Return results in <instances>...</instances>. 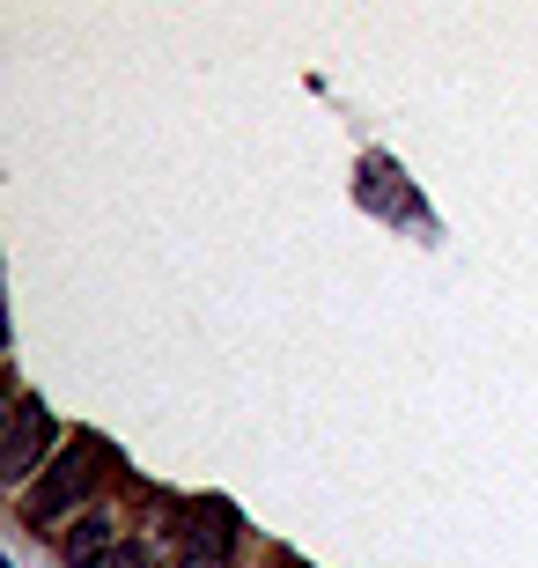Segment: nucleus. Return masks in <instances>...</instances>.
<instances>
[{
  "label": "nucleus",
  "instance_id": "39448f33",
  "mask_svg": "<svg viewBox=\"0 0 538 568\" xmlns=\"http://www.w3.org/2000/svg\"><path fill=\"white\" fill-rule=\"evenodd\" d=\"M111 568H148V547H133V539H125V547H119V561H111Z\"/></svg>",
  "mask_w": 538,
  "mask_h": 568
},
{
  "label": "nucleus",
  "instance_id": "20e7f679",
  "mask_svg": "<svg viewBox=\"0 0 538 568\" xmlns=\"http://www.w3.org/2000/svg\"><path fill=\"white\" fill-rule=\"evenodd\" d=\"M119 517H111V509H89V517H74V525L60 531V554H67V568H111L119 561Z\"/></svg>",
  "mask_w": 538,
  "mask_h": 568
},
{
  "label": "nucleus",
  "instance_id": "f03ea898",
  "mask_svg": "<svg viewBox=\"0 0 538 568\" xmlns=\"http://www.w3.org/2000/svg\"><path fill=\"white\" fill-rule=\"evenodd\" d=\"M236 539H244V517L222 495L177 509V568H236Z\"/></svg>",
  "mask_w": 538,
  "mask_h": 568
},
{
  "label": "nucleus",
  "instance_id": "f257e3e1",
  "mask_svg": "<svg viewBox=\"0 0 538 568\" xmlns=\"http://www.w3.org/2000/svg\"><path fill=\"white\" fill-rule=\"evenodd\" d=\"M111 473H119V450H111L104 436H74L67 450H52V465H44L38 480L22 487V525L52 531V525H74V517H89ZM52 539H60V531H52Z\"/></svg>",
  "mask_w": 538,
  "mask_h": 568
},
{
  "label": "nucleus",
  "instance_id": "7ed1b4c3",
  "mask_svg": "<svg viewBox=\"0 0 538 568\" xmlns=\"http://www.w3.org/2000/svg\"><path fill=\"white\" fill-rule=\"evenodd\" d=\"M44 450H52V414L22 392L16 414H8V443H0V480H8V487H30L44 465H52Z\"/></svg>",
  "mask_w": 538,
  "mask_h": 568
}]
</instances>
